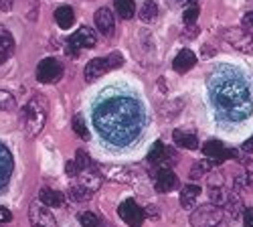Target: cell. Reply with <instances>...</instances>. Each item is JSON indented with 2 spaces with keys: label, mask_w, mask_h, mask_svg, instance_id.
Returning a JSON list of instances; mask_svg holds the SVG:
<instances>
[{
  "label": "cell",
  "mask_w": 253,
  "mask_h": 227,
  "mask_svg": "<svg viewBox=\"0 0 253 227\" xmlns=\"http://www.w3.org/2000/svg\"><path fill=\"white\" fill-rule=\"evenodd\" d=\"M142 106L132 97H112L97 106L93 114L99 134L114 144L132 142L142 128Z\"/></svg>",
  "instance_id": "6da1fadb"
},
{
  "label": "cell",
  "mask_w": 253,
  "mask_h": 227,
  "mask_svg": "<svg viewBox=\"0 0 253 227\" xmlns=\"http://www.w3.org/2000/svg\"><path fill=\"white\" fill-rule=\"evenodd\" d=\"M211 99L225 120L241 122L251 116L253 104L245 79L235 71H219L209 84Z\"/></svg>",
  "instance_id": "7a4b0ae2"
},
{
  "label": "cell",
  "mask_w": 253,
  "mask_h": 227,
  "mask_svg": "<svg viewBox=\"0 0 253 227\" xmlns=\"http://www.w3.org/2000/svg\"><path fill=\"white\" fill-rule=\"evenodd\" d=\"M23 120H25V130L31 138L41 134L47 122V104L43 95H33L29 99V104L23 110Z\"/></svg>",
  "instance_id": "3957f363"
},
{
  "label": "cell",
  "mask_w": 253,
  "mask_h": 227,
  "mask_svg": "<svg viewBox=\"0 0 253 227\" xmlns=\"http://www.w3.org/2000/svg\"><path fill=\"white\" fill-rule=\"evenodd\" d=\"M122 65H124L122 53H112L108 57H95V59H91L89 63L85 65V71H83V75H85L87 81H95V79H99L101 75H105L108 71L118 69Z\"/></svg>",
  "instance_id": "277c9868"
},
{
  "label": "cell",
  "mask_w": 253,
  "mask_h": 227,
  "mask_svg": "<svg viewBox=\"0 0 253 227\" xmlns=\"http://www.w3.org/2000/svg\"><path fill=\"white\" fill-rule=\"evenodd\" d=\"M223 221V209L221 205H203V207H197L191 213V225L193 227H217Z\"/></svg>",
  "instance_id": "5b68a950"
},
{
  "label": "cell",
  "mask_w": 253,
  "mask_h": 227,
  "mask_svg": "<svg viewBox=\"0 0 253 227\" xmlns=\"http://www.w3.org/2000/svg\"><path fill=\"white\" fill-rule=\"evenodd\" d=\"M95 43H97V35L89 27H81L77 33H73L69 37L65 53H67V57H77L83 49H91Z\"/></svg>",
  "instance_id": "8992f818"
},
{
  "label": "cell",
  "mask_w": 253,
  "mask_h": 227,
  "mask_svg": "<svg viewBox=\"0 0 253 227\" xmlns=\"http://www.w3.org/2000/svg\"><path fill=\"white\" fill-rule=\"evenodd\" d=\"M61 77H63V65L53 57L43 59L37 65V79L41 84H57Z\"/></svg>",
  "instance_id": "52a82bcc"
},
{
  "label": "cell",
  "mask_w": 253,
  "mask_h": 227,
  "mask_svg": "<svg viewBox=\"0 0 253 227\" xmlns=\"http://www.w3.org/2000/svg\"><path fill=\"white\" fill-rule=\"evenodd\" d=\"M223 39L229 45H233L241 53H251L253 55V33L243 31V29H229L223 33Z\"/></svg>",
  "instance_id": "ba28073f"
},
{
  "label": "cell",
  "mask_w": 253,
  "mask_h": 227,
  "mask_svg": "<svg viewBox=\"0 0 253 227\" xmlns=\"http://www.w3.org/2000/svg\"><path fill=\"white\" fill-rule=\"evenodd\" d=\"M29 221L33 227H57V221L53 217V213L49 211L47 205L43 203H31L29 207Z\"/></svg>",
  "instance_id": "9c48e42d"
},
{
  "label": "cell",
  "mask_w": 253,
  "mask_h": 227,
  "mask_svg": "<svg viewBox=\"0 0 253 227\" xmlns=\"http://www.w3.org/2000/svg\"><path fill=\"white\" fill-rule=\"evenodd\" d=\"M118 213H120V217H122L126 223H128L130 227H140V225H142V219H144V215H146V213L138 207V203L132 201V199L124 201V203L120 205Z\"/></svg>",
  "instance_id": "30bf717a"
},
{
  "label": "cell",
  "mask_w": 253,
  "mask_h": 227,
  "mask_svg": "<svg viewBox=\"0 0 253 227\" xmlns=\"http://www.w3.org/2000/svg\"><path fill=\"white\" fill-rule=\"evenodd\" d=\"M203 154H205L207 158H211L213 162H223V160H227V158H233L237 152L225 148V144H223L221 140H209L205 146H203Z\"/></svg>",
  "instance_id": "8fae6325"
},
{
  "label": "cell",
  "mask_w": 253,
  "mask_h": 227,
  "mask_svg": "<svg viewBox=\"0 0 253 227\" xmlns=\"http://www.w3.org/2000/svg\"><path fill=\"white\" fill-rule=\"evenodd\" d=\"M114 25H116V20H114V14H112L110 8L101 6V8L95 10V27L103 37L114 35Z\"/></svg>",
  "instance_id": "7c38bea8"
},
{
  "label": "cell",
  "mask_w": 253,
  "mask_h": 227,
  "mask_svg": "<svg viewBox=\"0 0 253 227\" xmlns=\"http://www.w3.org/2000/svg\"><path fill=\"white\" fill-rule=\"evenodd\" d=\"M178 187V179L170 169H160L156 175V191L160 193H170Z\"/></svg>",
  "instance_id": "4fadbf2b"
},
{
  "label": "cell",
  "mask_w": 253,
  "mask_h": 227,
  "mask_svg": "<svg viewBox=\"0 0 253 227\" xmlns=\"http://www.w3.org/2000/svg\"><path fill=\"white\" fill-rule=\"evenodd\" d=\"M195 65H197V55L191 49H182L172 61V67H174L176 73H186V71H191Z\"/></svg>",
  "instance_id": "5bb4252c"
},
{
  "label": "cell",
  "mask_w": 253,
  "mask_h": 227,
  "mask_svg": "<svg viewBox=\"0 0 253 227\" xmlns=\"http://www.w3.org/2000/svg\"><path fill=\"white\" fill-rule=\"evenodd\" d=\"M172 140L176 146L186 148V150H197L199 148V138L195 132H188V130H174Z\"/></svg>",
  "instance_id": "9a60e30c"
},
{
  "label": "cell",
  "mask_w": 253,
  "mask_h": 227,
  "mask_svg": "<svg viewBox=\"0 0 253 227\" xmlns=\"http://www.w3.org/2000/svg\"><path fill=\"white\" fill-rule=\"evenodd\" d=\"M14 53V39L6 29H0V63H4Z\"/></svg>",
  "instance_id": "2e32d148"
},
{
  "label": "cell",
  "mask_w": 253,
  "mask_h": 227,
  "mask_svg": "<svg viewBox=\"0 0 253 227\" xmlns=\"http://www.w3.org/2000/svg\"><path fill=\"white\" fill-rule=\"evenodd\" d=\"M199 195H201L199 184H186V187H182V191H180V205L184 209H193Z\"/></svg>",
  "instance_id": "e0dca14e"
},
{
  "label": "cell",
  "mask_w": 253,
  "mask_h": 227,
  "mask_svg": "<svg viewBox=\"0 0 253 227\" xmlns=\"http://www.w3.org/2000/svg\"><path fill=\"white\" fill-rule=\"evenodd\" d=\"M12 173V158L4 146H0V187H4Z\"/></svg>",
  "instance_id": "ac0fdd59"
},
{
  "label": "cell",
  "mask_w": 253,
  "mask_h": 227,
  "mask_svg": "<svg viewBox=\"0 0 253 227\" xmlns=\"http://www.w3.org/2000/svg\"><path fill=\"white\" fill-rule=\"evenodd\" d=\"M55 20L61 29H71L75 25V12L71 6H59L55 10Z\"/></svg>",
  "instance_id": "d6986e66"
},
{
  "label": "cell",
  "mask_w": 253,
  "mask_h": 227,
  "mask_svg": "<svg viewBox=\"0 0 253 227\" xmlns=\"http://www.w3.org/2000/svg\"><path fill=\"white\" fill-rule=\"evenodd\" d=\"M39 199L43 205H47V207H61L63 205V195L59 191H53V189H43Z\"/></svg>",
  "instance_id": "ffe728a7"
},
{
  "label": "cell",
  "mask_w": 253,
  "mask_h": 227,
  "mask_svg": "<svg viewBox=\"0 0 253 227\" xmlns=\"http://www.w3.org/2000/svg\"><path fill=\"white\" fill-rule=\"evenodd\" d=\"M114 6L118 10V16H122L124 20L134 18V12H136L134 0H114Z\"/></svg>",
  "instance_id": "44dd1931"
},
{
  "label": "cell",
  "mask_w": 253,
  "mask_h": 227,
  "mask_svg": "<svg viewBox=\"0 0 253 227\" xmlns=\"http://www.w3.org/2000/svg\"><path fill=\"white\" fill-rule=\"evenodd\" d=\"M166 156H168L166 146H164V144H162L160 140H156V142L152 144L150 152H148V162H150V164H160V162H164V160H166Z\"/></svg>",
  "instance_id": "7402d4cb"
},
{
  "label": "cell",
  "mask_w": 253,
  "mask_h": 227,
  "mask_svg": "<svg viewBox=\"0 0 253 227\" xmlns=\"http://www.w3.org/2000/svg\"><path fill=\"white\" fill-rule=\"evenodd\" d=\"M158 16V6L154 0H148V2H144V6L140 8V18L144 23H152V20Z\"/></svg>",
  "instance_id": "603a6c76"
},
{
  "label": "cell",
  "mask_w": 253,
  "mask_h": 227,
  "mask_svg": "<svg viewBox=\"0 0 253 227\" xmlns=\"http://www.w3.org/2000/svg\"><path fill=\"white\" fill-rule=\"evenodd\" d=\"M75 162H77L79 171H95V164H93V160L89 158V154L85 150H77Z\"/></svg>",
  "instance_id": "cb8c5ba5"
},
{
  "label": "cell",
  "mask_w": 253,
  "mask_h": 227,
  "mask_svg": "<svg viewBox=\"0 0 253 227\" xmlns=\"http://www.w3.org/2000/svg\"><path fill=\"white\" fill-rule=\"evenodd\" d=\"M91 189L89 187H85V184H81V187H71V191H69V195H71V199L73 201H89L91 199Z\"/></svg>",
  "instance_id": "d4e9b609"
},
{
  "label": "cell",
  "mask_w": 253,
  "mask_h": 227,
  "mask_svg": "<svg viewBox=\"0 0 253 227\" xmlns=\"http://www.w3.org/2000/svg\"><path fill=\"white\" fill-rule=\"evenodd\" d=\"M16 108V99L12 93L0 90V112H8V110H14Z\"/></svg>",
  "instance_id": "484cf974"
},
{
  "label": "cell",
  "mask_w": 253,
  "mask_h": 227,
  "mask_svg": "<svg viewBox=\"0 0 253 227\" xmlns=\"http://www.w3.org/2000/svg\"><path fill=\"white\" fill-rule=\"evenodd\" d=\"M73 130H75V134H77L79 138H83V140L89 138V130H87V126H85V120H83L81 116H75V118H73Z\"/></svg>",
  "instance_id": "4316f807"
},
{
  "label": "cell",
  "mask_w": 253,
  "mask_h": 227,
  "mask_svg": "<svg viewBox=\"0 0 253 227\" xmlns=\"http://www.w3.org/2000/svg\"><path fill=\"white\" fill-rule=\"evenodd\" d=\"M199 14H201L199 4H188L186 10H184V23H186V25H197Z\"/></svg>",
  "instance_id": "83f0119b"
},
{
  "label": "cell",
  "mask_w": 253,
  "mask_h": 227,
  "mask_svg": "<svg viewBox=\"0 0 253 227\" xmlns=\"http://www.w3.org/2000/svg\"><path fill=\"white\" fill-rule=\"evenodd\" d=\"M79 223H81V227H99V217L85 211L79 215Z\"/></svg>",
  "instance_id": "f1b7e54d"
},
{
  "label": "cell",
  "mask_w": 253,
  "mask_h": 227,
  "mask_svg": "<svg viewBox=\"0 0 253 227\" xmlns=\"http://www.w3.org/2000/svg\"><path fill=\"white\" fill-rule=\"evenodd\" d=\"M229 199L225 197L223 189L221 187H211V203H215V205H225Z\"/></svg>",
  "instance_id": "f546056e"
},
{
  "label": "cell",
  "mask_w": 253,
  "mask_h": 227,
  "mask_svg": "<svg viewBox=\"0 0 253 227\" xmlns=\"http://www.w3.org/2000/svg\"><path fill=\"white\" fill-rule=\"evenodd\" d=\"M65 171H67V175H71V177H79V173H81L75 160H69V162L65 164Z\"/></svg>",
  "instance_id": "4dcf8cb0"
},
{
  "label": "cell",
  "mask_w": 253,
  "mask_h": 227,
  "mask_svg": "<svg viewBox=\"0 0 253 227\" xmlns=\"http://www.w3.org/2000/svg\"><path fill=\"white\" fill-rule=\"evenodd\" d=\"M243 223L245 227H253V207L243 209Z\"/></svg>",
  "instance_id": "1f68e13d"
},
{
  "label": "cell",
  "mask_w": 253,
  "mask_h": 227,
  "mask_svg": "<svg viewBox=\"0 0 253 227\" xmlns=\"http://www.w3.org/2000/svg\"><path fill=\"white\" fill-rule=\"evenodd\" d=\"M12 221V213L6 207H0V223H10Z\"/></svg>",
  "instance_id": "d6a6232c"
},
{
  "label": "cell",
  "mask_w": 253,
  "mask_h": 227,
  "mask_svg": "<svg viewBox=\"0 0 253 227\" xmlns=\"http://www.w3.org/2000/svg\"><path fill=\"white\" fill-rule=\"evenodd\" d=\"M14 6V0H0V8H2V10H10Z\"/></svg>",
  "instance_id": "836d02e7"
},
{
  "label": "cell",
  "mask_w": 253,
  "mask_h": 227,
  "mask_svg": "<svg viewBox=\"0 0 253 227\" xmlns=\"http://www.w3.org/2000/svg\"><path fill=\"white\" fill-rule=\"evenodd\" d=\"M243 27H253V10L243 16Z\"/></svg>",
  "instance_id": "e575fe53"
},
{
  "label": "cell",
  "mask_w": 253,
  "mask_h": 227,
  "mask_svg": "<svg viewBox=\"0 0 253 227\" xmlns=\"http://www.w3.org/2000/svg\"><path fill=\"white\" fill-rule=\"evenodd\" d=\"M243 150H245V152H249V154L253 152V136H251V138H249V140L243 144Z\"/></svg>",
  "instance_id": "d590c367"
},
{
  "label": "cell",
  "mask_w": 253,
  "mask_h": 227,
  "mask_svg": "<svg viewBox=\"0 0 253 227\" xmlns=\"http://www.w3.org/2000/svg\"><path fill=\"white\" fill-rule=\"evenodd\" d=\"M199 0H178V4H184V6H188V4H197Z\"/></svg>",
  "instance_id": "8d00e7d4"
}]
</instances>
